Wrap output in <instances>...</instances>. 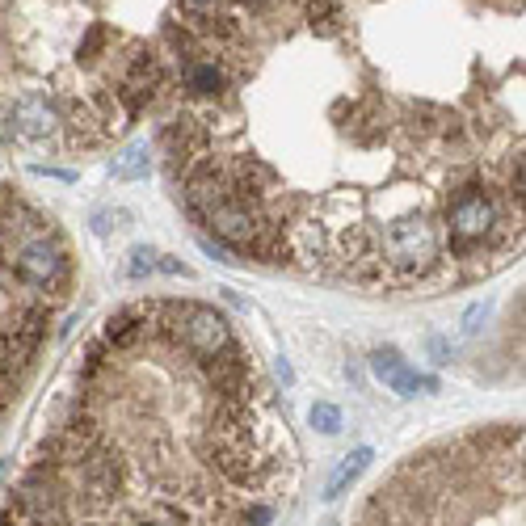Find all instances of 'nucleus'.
I'll list each match as a JSON object with an SVG mask.
<instances>
[{"instance_id":"nucleus-1","label":"nucleus","mask_w":526,"mask_h":526,"mask_svg":"<svg viewBox=\"0 0 526 526\" xmlns=\"http://www.w3.org/2000/svg\"><path fill=\"white\" fill-rule=\"evenodd\" d=\"M371 249L379 270H392L400 278H421L438 266V228L426 215H400L392 224H383L379 236H371Z\"/></svg>"},{"instance_id":"nucleus-2","label":"nucleus","mask_w":526,"mask_h":526,"mask_svg":"<svg viewBox=\"0 0 526 526\" xmlns=\"http://www.w3.org/2000/svg\"><path fill=\"white\" fill-rule=\"evenodd\" d=\"M447 232H451L459 253H468L476 245H493V240L510 245L514 236H522V228H514V219L501 215L497 198L484 194L480 186L455 190V198L447 202Z\"/></svg>"},{"instance_id":"nucleus-3","label":"nucleus","mask_w":526,"mask_h":526,"mask_svg":"<svg viewBox=\"0 0 526 526\" xmlns=\"http://www.w3.org/2000/svg\"><path fill=\"white\" fill-rule=\"evenodd\" d=\"M169 333L198 358H215L228 346H236L232 329H228V316L215 312V308H202V303H181V308H173Z\"/></svg>"},{"instance_id":"nucleus-4","label":"nucleus","mask_w":526,"mask_h":526,"mask_svg":"<svg viewBox=\"0 0 526 526\" xmlns=\"http://www.w3.org/2000/svg\"><path fill=\"white\" fill-rule=\"evenodd\" d=\"M17 278L34 291H59L68 282V253L51 236H34L17 249Z\"/></svg>"},{"instance_id":"nucleus-5","label":"nucleus","mask_w":526,"mask_h":526,"mask_svg":"<svg viewBox=\"0 0 526 526\" xmlns=\"http://www.w3.org/2000/svg\"><path fill=\"white\" fill-rule=\"evenodd\" d=\"M202 367H207V379H211L215 392H224L228 400H245V392H249V358L236 346H228L215 358H202Z\"/></svg>"},{"instance_id":"nucleus-6","label":"nucleus","mask_w":526,"mask_h":526,"mask_svg":"<svg viewBox=\"0 0 526 526\" xmlns=\"http://www.w3.org/2000/svg\"><path fill=\"white\" fill-rule=\"evenodd\" d=\"M9 123H13L17 135H26V139H47V135L59 131V110L47 97H22L9 110Z\"/></svg>"},{"instance_id":"nucleus-7","label":"nucleus","mask_w":526,"mask_h":526,"mask_svg":"<svg viewBox=\"0 0 526 526\" xmlns=\"http://www.w3.org/2000/svg\"><path fill=\"white\" fill-rule=\"evenodd\" d=\"M371 371H375V379L383 383V388L396 392L400 400H413L417 388H421V375H417V371H413L396 350H379V354H371Z\"/></svg>"},{"instance_id":"nucleus-8","label":"nucleus","mask_w":526,"mask_h":526,"mask_svg":"<svg viewBox=\"0 0 526 526\" xmlns=\"http://www.w3.org/2000/svg\"><path fill=\"white\" fill-rule=\"evenodd\" d=\"M371 459H375V451H371V447H354L350 455H341L337 472H333V476H329V484H325V501H337L341 493H346L350 484L371 468Z\"/></svg>"},{"instance_id":"nucleus-9","label":"nucleus","mask_w":526,"mask_h":526,"mask_svg":"<svg viewBox=\"0 0 526 526\" xmlns=\"http://www.w3.org/2000/svg\"><path fill=\"white\" fill-rule=\"evenodd\" d=\"M144 333L148 329H144V312H139V308H127V312L110 316V325H106V341H110L114 350H131Z\"/></svg>"},{"instance_id":"nucleus-10","label":"nucleus","mask_w":526,"mask_h":526,"mask_svg":"<svg viewBox=\"0 0 526 526\" xmlns=\"http://www.w3.org/2000/svg\"><path fill=\"white\" fill-rule=\"evenodd\" d=\"M114 181H139V177H148V139H135V144H127L123 152L114 156V165H110Z\"/></svg>"},{"instance_id":"nucleus-11","label":"nucleus","mask_w":526,"mask_h":526,"mask_svg":"<svg viewBox=\"0 0 526 526\" xmlns=\"http://www.w3.org/2000/svg\"><path fill=\"white\" fill-rule=\"evenodd\" d=\"M186 89L211 97V93L224 89V72H219L211 59H190V64H186Z\"/></svg>"},{"instance_id":"nucleus-12","label":"nucleus","mask_w":526,"mask_h":526,"mask_svg":"<svg viewBox=\"0 0 526 526\" xmlns=\"http://www.w3.org/2000/svg\"><path fill=\"white\" fill-rule=\"evenodd\" d=\"M308 22L320 30H333L341 22V0H308Z\"/></svg>"},{"instance_id":"nucleus-13","label":"nucleus","mask_w":526,"mask_h":526,"mask_svg":"<svg viewBox=\"0 0 526 526\" xmlns=\"http://www.w3.org/2000/svg\"><path fill=\"white\" fill-rule=\"evenodd\" d=\"M308 417H312V426H316L320 434H341V409H337V404L316 400Z\"/></svg>"},{"instance_id":"nucleus-14","label":"nucleus","mask_w":526,"mask_h":526,"mask_svg":"<svg viewBox=\"0 0 526 526\" xmlns=\"http://www.w3.org/2000/svg\"><path fill=\"white\" fill-rule=\"evenodd\" d=\"M152 266H156V253L152 249H131V261H127V274L131 278H144Z\"/></svg>"},{"instance_id":"nucleus-15","label":"nucleus","mask_w":526,"mask_h":526,"mask_svg":"<svg viewBox=\"0 0 526 526\" xmlns=\"http://www.w3.org/2000/svg\"><path fill=\"white\" fill-rule=\"evenodd\" d=\"M493 312V303H472L468 308V316H463V337H472V333H480V320Z\"/></svg>"},{"instance_id":"nucleus-16","label":"nucleus","mask_w":526,"mask_h":526,"mask_svg":"<svg viewBox=\"0 0 526 526\" xmlns=\"http://www.w3.org/2000/svg\"><path fill=\"white\" fill-rule=\"evenodd\" d=\"M274 518V505H249L245 518H240V526H266Z\"/></svg>"},{"instance_id":"nucleus-17","label":"nucleus","mask_w":526,"mask_h":526,"mask_svg":"<svg viewBox=\"0 0 526 526\" xmlns=\"http://www.w3.org/2000/svg\"><path fill=\"white\" fill-rule=\"evenodd\" d=\"M274 371H278V379H282V388H291V383H295V371H291V362H287V358H278V362H274Z\"/></svg>"},{"instance_id":"nucleus-18","label":"nucleus","mask_w":526,"mask_h":526,"mask_svg":"<svg viewBox=\"0 0 526 526\" xmlns=\"http://www.w3.org/2000/svg\"><path fill=\"white\" fill-rule=\"evenodd\" d=\"M186 5H190L194 13H207V9H215V0H186Z\"/></svg>"},{"instance_id":"nucleus-19","label":"nucleus","mask_w":526,"mask_h":526,"mask_svg":"<svg viewBox=\"0 0 526 526\" xmlns=\"http://www.w3.org/2000/svg\"><path fill=\"white\" fill-rule=\"evenodd\" d=\"M240 5H249V9H266L270 0H240Z\"/></svg>"},{"instance_id":"nucleus-20","label":"nucleus","mask_w":526,"mask_h":526,"mask_svg":"<svg viewBox=\"0 0 526 526\" xmlns=\"http://www.w3.org/2000/svg\"><path fill=\"white\" fill-rule=\"evenodd\" d=\"M320 526H341V522H320Z\"/></svg>"}]
</instances>
